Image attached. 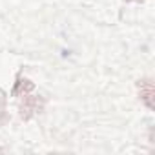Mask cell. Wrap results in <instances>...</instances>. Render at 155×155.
<instances>
[{
	"label": "cell",
	"mask_w": 155,
	"mask_h": 155,
	"mask_svg": "<svg viewBox=\"0 0 155 155\" xmlns=\"http://www.w3.org/2000/svg\"><path fill=\"white\" fill-rule=\"evenodd\" d=\"M44 106H46V99L44 97H40V95H29V93L24 95V101L18 106L20 119L22 120L33 119L35 115H38V113L44 111Z\"/></svg>",
	"instance_id": "cell-1"
},
{
	"label": "cell",
	"mask_w": 155,
	"mask_h": 155,
	"mask_svg": "<svg viewBox=\"0 0 155 155\" xmlns=\"http://www.w3.org/2000/svg\"><path fill=\"white\" fill-rule=\"evenodd\" d=\"M137 90H139V99L142 101V104L148 110H153V82L151 79H142L137 82Z\"/></svg>",
	"instance_id": "cell-2"
},
{
	"label": "cell",
	"mask_w": 155,
	"mask_h": 155,
	"mask_svg": "<svg viewBox=\"0 0 155 155\" xmlns=\"http://www.w3.org/2000/svg\"><path fill=\"white\" fill-rule=\"evenodd\" d=\"M8 120H9V113L6 108V97L0 95V126H4Z\"/></svg>",
	"instance_id": "cell-4"
},
{
	"label": "cell",
	"mask_w": 155,
	"mask_h": 155,
	"mask_svg": "<svg viewBox=\"0 0 155 155\" xmlns=\"http://www.w3.org/2000/svg\"><path fill=\"white\" fill-rule=\"evenodd\" d=\"M0 151H4V148H0Z\"/></svg>",
	"instance_id": "cell-6"
},
{
	"label": "cell",
	"mask_w": 155,
	"mask_h": 155,
	"mask_svg": "<svg viewBox=\"0 0 155 155\" xmlns=\"http://www.w3.org/2000/svg\"><path fill=\"white\" fill-rule=\"evenodd\" d=\"M124 2H133V0H124Z\"/></svg>",
	"instance_id": "cell-5"
},
{
	"label": "cell",
	"mask_w": 155,
	"mask_h": 155,
	"mask_svg": "<svg viewBox=\"0 0 155 155\" xmlns=\"http://www.w3.org/2000/svg\"><path fill=\"white\" fill-rule=\"evenodd\" d=\"M35 90V84L29 81V79H26V77H17V82H15V86H13V91H11V95L13 97H24V95H28V93H31Z\"/></svg>",
	"instance_id": "cell-3"
}]
</instances>
